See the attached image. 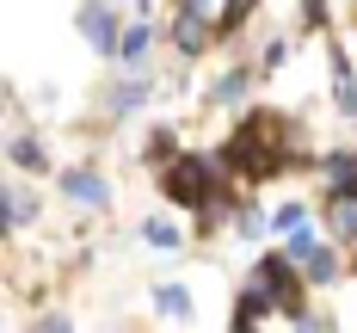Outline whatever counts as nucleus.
<instances>
[{
  "mask_svg": "<svg viewBox=\"0 0 357 333\" xmlns=\"http://www.w3.org/2000/svg\"><path fill=\"white\" fill-rule=\"evenodd\" d=\"M80 31H86L93 50H105V56L123 43V37H117V19H111V6H99V0H93V6H80Z\"/></svg>",
  "mask_w": 357,
  "mask_h": 333,
  "instance_id": "nucleus-3",
  "label": "nucleus"
},
{
  "mask_svg": "<svg viewBox=\"0 0 357 333\" xmlns=\"http://www.w3.org/2000/svg\"><path fill=\"white\" fill-rule=\"evenodd\" d=\"M278 309V296L265 290V284H247L241 302H234V327H259V315H271Z\"/></svg>",
  "mask_w": 357,
  "mask_h": 333,
  "instance_id": "nucleus-6",
  "label": "nucleus"
},
{
  "mask_svg": "<svg viewBox=\"0 0 357 333\" xmlns=\"http://www.w3.org/2000/svg\"><path fill=\"white\" fill-rule=\"evenodd\" d=\"M326 185L333 191H357V154H333L326 161Z\"/></svg>",
  "mask_w": 357,
  "mask_h": 333,
  "instance_id": "nucleus-8",
  "label": "nucleus"
},
{
  "mask_svg": "<svg viewBox=\"0 0 357 333\" xmlns=\"http://www.w3.org/2000/svg\"><path fill=\"white\" fill-rule=\"evenodd\" d=\"M148 43H154V31H148V25H130V31H123V43H117V56H123V62H142Z\"/></svg>",
  "mask_w": 357,
  "mask_h": 333,
  "instance_id": "nucleus-9",
  "label": "nucleus"
},
{
  "mask_svg": "<svg viewBox=\"0 0 357 333\" xmlns=\"http://www.w3.org/2000/svg\"><path fill=\"white\" fill-rule=\"evenodd\" d=\"M278 228H284V235L308 228V210H302V204H284V210H278Z\"/></svg>",
  "mask_w": 357,
  "mask_h": 333,
  "instance_id": "nucleus-15",
  "label": "nucleus"
},
{
  "mask_svg": "<svg viewBox=\"0 0 357 333\" xmlns=\"http://www.w3.org/2000/svg\"><path fill=\"white\" fill-rule=\"evenodd\" d=\"M142 235L154 247H178V228H167V222H142Z\"/></svg>",
  "mask_w": 357,
  "mask_h": 333,
  "instance_id": "nucleus-16",
  "label": "nucleus"
},
{
  "mask_svg": "<svg viewBox=\"0 0 357 333\" xmlns=\"http://www.w3.org/2000/svg\"><path fill=\"white\" fill-rule=\"evenodd\" d=\"M241 93H247V74H228V80H222V87H215V99H222V105H234V99H241Z\"/></svg>",
  "mask_w": 357,
  "mask_h": 333,
  "instance_id": "nucleus-17",
  "label": "nucleus"
},
{
  "mask_svg": "<svg viewBox=\"0 0 357 333\" xmlns=\"http://www.w3.org/2000/svg\"><path fill=\"white\" fill-rule=\"evenodd\" d=\"M302 265H308V284H333V278H339V272H333V253H326V247H314V253L302 259Z\"/></svg>",
  "mask_w": 357,
  "mask_h": 333,
  "instance_id": "nucleus-11",
  "label": "nucleus"
},
{
  "mask_svg": "<svg viewBox=\"0 0 357 333\" xmlns=\"http://www.w3.org/2000/svg\"><path fill=\"white\" fill-rule=\"evenodd\" d=\"M13 161H19V167H43V142L19 136V142H13Z\"/></svg>",
  "mask_w": 357,
  "mask_h": 333,
  "instance_id": "nucleus-14",
  "label": "nucleus"
},
{
  "mask_svg": "<svg viewBox=\"0 0 357 333\" xmlns=\"http://www.w3.org/2000/svg\"><path fill=\"white\" fill-rule=\"evenodd\" d=\"M252 284H265V290L278 296V309H296L302 315V278H296V259H259L252 265Z\"/></svg>",
  "mask_w": 357,
  "mask_h": 333,
  "instance_id": "nucleus-2",
  "label": "nucleus"
},
{
  "mask_svg": "<svg viewBox=\"0 0 357 333\" xmlns=\"http://www.w3.org/2000/svg\"><path fill=\"white\" fill-rule=\"evenodd\" d=\"M284 154H289V130H284V117L259 111V117H247V124H241V136L228 142L222 167H241L247 179H271V173L284 167Z\"/></svg>",
  "mask_w": 357,
  "mask_h": 333,
  "instance_id": "nucleus-1",
  "label": "nucleus"
},
{
  "mask_svg": "<svg viewBox=\"0 0 357 333\" xmlns=\"http://www.w3.org/2000/svg\"><path fill=\"white\" fill-rule=\"evenodd\" d=\"M326 222H333V235H339V241H357V191H333Z\"/></svg>",
  "mask_w": 357,
  "mask_h": 333,
  "instance_id": "nucleus-7",
  "label": "nucleus"
},
{
  "mask_svg": "<svg viewBox=\"0 0 357 333\" xmlns=\"http://www.w3.org/2000/svg\"><path fill=\"white\" fill-rule=\"evenodd\" d=\"M148 93V80H130V87H117V99H111V111H136Z\"/></svg>",
  "mask_w": 357,
  "mask_h": 333,
  "instance_id": "nucleus-13",
  "label": "nucleus"
},
{
  "mask_svg": "<svg viewBox=\"0 0 357 333\" xmlns=\"http://www.w3.org/2000/svg\"><path fill=\"white\" fill-rule=\"evenodd\" d=\"M234 228H241V235H247V241H252V235L265 228V216H259V210H234Z\"/></svg>",
  "mask_w": 357,
  "mask_h": 333,
  "instance_id": "nucleus-18",
  "label": "nucleus"
},
{
  "mask_svg": "<svg viewBox=\"0 0 357 333\" xmlns=\"http://www.w3.org/2000/svg\"><path fill=\"white\" fill-rule=\"evenodd\" d=\"M62 191H68L74 204H93V210L111 204V185L99 179V173H62Z\"/></svg>",
  "mask_w": 357,
  "mask_h": 333,
  "instance_id": "nucleus-5",
  "label": "nucleus"
},
{
  "mask_svg": "<svg viewBox=\"0 0 357 333\" xmlns=\"http://www.w3.org/2000/svg\"><path fill=\"white\" fill-rule=\"evenodd\" d=\"M154 302H160L167 315H191V290H178V284H160V290H154Z\"/></svg>",
  "mask_w": 357,
  "mask_h": 333,
  "instance_id": "nucleus-12",
  "label": "nucleus"
},
{
  "mask_svg": "<svg viewBox=\"0 0 357 333\" xmlns=\"http://www.w3.org/2000/svg\"><path fill=\"white\" fill-rule=\"evenodd\" d=\"M0 210H6V228H25V222H31V204H25V191H13V185H6V198H0Z\"/></svg>",
  "mask_w": 357,
  "mask_h": 333,
  "instance_id": "nucleus-10",
  "label": "nucleus"
},
{
  "mask_svg": "<svg viewBox=\"0 0 357 333\" xmlns=\"http://www.w3.org/2000/svg\"><path fill=\"white\" fill-rule=\"evenodd\" d=\"M173 43H178V50H185V56H197V50L210 43V13H197V6H178Z\"/></svg>",
  "mask_w": 357,
  "mask_h": 333,
  "instance_id": "nucleus-4",
  "label": "nucleus"
},
{
  "mask_svg": "<svg viewBox=\"0 0 357 333\" xmlns=\"http://www.w3.org/2000/svg\"><path fill=\"white\" fill-rule=\"evenodd\" d=\"M178 6H197V13H210V0H178Z\"/></svg>",
  "mask_w": 357,
  "mask_h": 333,
  "instance_id": "nucleus-19",
  "label": "nucleus"
}]
</instances>
